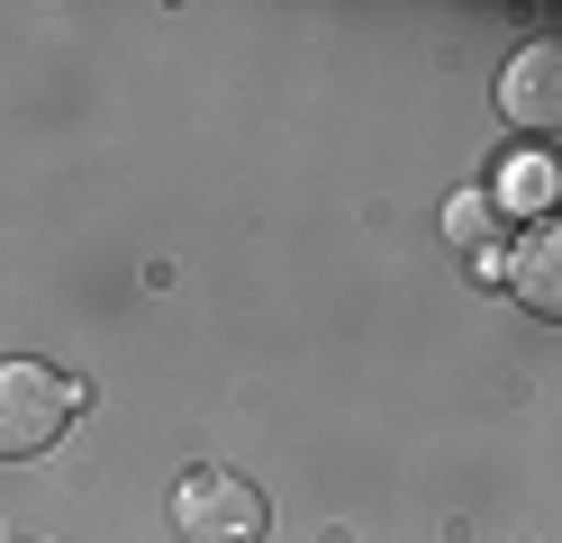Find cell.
<instances>
[{
    "label": "cell",
    "instance_id": "obj_4",
    "mask_svg": "<svg viewBox=\"0 0 562 543\" xmlns=\"http://www.w3.org/2000/svg\"><path fill=\"white\" fill-rule=\"evenodd\" d=\"M481 191L499 200V217L544 227V217H562V155L553 145H517V155H499V172H490Z\"/></svg>",
    "mask_w": 562,
    "mask_h": 543
},
{
    "label": "cell",
    "instance_id": "obj_5",
    "mask_svg": "<svg viewBox=\"0 0 562 543\" xmlns=\"http://www.w3.org/2000/svg\"><path fill=\"white\" fill-rule=\"evenodd\" d=\"M508 290H517V308L562 326V217H544V227H526L508 245Z\"/></svg>",
    "mask_w": 562,
    "mask_h": 543
},
{
    "label": "cell",
    "instance_id": "obj_2",
    "mask_svg": "<svg viewBox=\"0 0 562 543\" xmlns=\"http://www.w3.org/2000/svg\"><path fill=\"white\" fill-rule=\"evenodd\" d=\"M263 525H272V507L245 471L209 462V471H182V489H172V534L182 543H263Z\"/></svg>",
    "mask_w": 562,
    "mask_h": 543
},
{
    "label": "cell",
    "instance_id": "obj_3",
    "mask_svg": "<svg viewBox=\"0 0 562 543\" xmlns=\"http://www.w3.org/2000/svg\"><path fill=\"white\" fill-rule=\"evenodd\" d=\"M499 109L526 136H553L562 127V36H526V46L499 64Z\"/></svg>",
    "mask_w": 562,
    "mask_h": 543
},
{
    "label": "cell",
    "instance_id": "obj_1",
    "mask_svg": "<svg viewBox=\"0 0 562 543\" xmlns=\"http://www.w3.org/2000/svg\"><path fill=\"white\" fill-rule=\"evenodd\" d=\"M91 408V389L55 362H0V462H37L64 444V426Z\"/></svg>",
    "mask_w": 562,
    "mask_h": 543
},
{
    "label": "cell",
    "instance_id": "obj_6",
    "mask_svg": "<svg viewBox=\"0 0 562 543\" xmlns=\"http://www.w3.org/2000/svg\"><path fill=\"white\" fill-rule=\"evenodd\" d=\"M490 227H499V200H490V191H453L445 200V236L463 253H490Z\"/></svg>",
    "mask_w": 562,
    "mask_h": 543
}]
</instances>
